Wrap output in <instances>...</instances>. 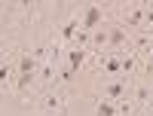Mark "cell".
Wrapping results in <instances>:
<instances>
[{
    "label": "cell",
    "instance_id": "6da1fadb",
    "mask_svg": "<svg viewBox=\"0 0 153 116\" xmlns=\"http://www.w3.org/2000/svg\"><path fill=\"white\" fill-rule=\"evenodd\" d=\"M104 18V12H101V6H86V12H83V21H80V31H86V34H92L95 28H98V21Z\"/></svg>",
    "mask_w": 153,
    "mask_h": 116
},
{
    "label": "cell",
    "instance_id": "7a4b0ae2",
    "mask_svg": "<svg viewBox=\"0 0 153 116\" xmlns=\"http://www.w3.org/2000/svg\"><path fill=\"white\" fill-rule=\"evenodd\" d=\"M144 16H147V9H144V6L129 9V12L123 16V28H141V31H147V28H144Z\"/></svg>",
    "mask_w": 153,
    "mask_h": 116
},
{
    "label": "cell",
    "instance_id": "3957f363",
    "mask_svg": "<svg viewBox=\"0 0 153 116\" xmlns=\"http://www.w3.org/2000/svg\"><path fill=\"white\" fill-rule=\"evenodd\" d=\"M104 95H107V101H123L126 98V76H117L113 83H107Z\"/></svg>",
    "mask_w": 153,
    "mask_h": 116
},
{
    "label": "cell",
    "instance_id": "277c9868",
    "mask_svg": "<svg viewBox=\"0 0 153 116\" xmlns=\"http://www.w3.org/2000/svg\"><path fill=\"white\" fill-rule=\"evenodd\" d=\"M89 55V49H80V46H74L71 52H68V70H80V64L86 61Z\"/></svg>",
    "mask_w": 153,
    "mask_h": 116
},
{
    "label": "cell",
    "instance_id": "5b68a950",
    "mask_svg": "<svg viewBox=\"0 0 153 116\" xmlns=\"http://www.w3.org/2000/svg\"><path fill=\"white\" fill-rule=\"evenodd\" d=\"M107 43H110V46H117V49L126 43V28H123V24H120V28H110V31H107Z\"/></svg>",
    "mask_w": 153,
    "mask_h": 116
},
{
    "label": "cell",
    "instance_id": "8992f818",
    "mask_svg": "<svg viewBox=\"0 0 153 116\" xmlns=\"http://www.w3.org/2000/svg\"><path fill=\"white\" fill-rule=\"evenodd\" d=\"M76 31H80V21H76V18H68L65 24H61V40H65V43L74 40V34H76Z\"/></svg>",
    "mask_w": 153,
    "mask_h": 116
},
{
    "label": "cell",
    "instance_id": "52a82bcc",
    "mask_svg": "<svg viewBox=\"0 0 153 116\" xmlns=\"http://www.w3.org/2000/svg\"><path fill=\"white\" fill-rule=\"evenodd\" d=\"M34 67H37V58L31 52H25L22 61H19V73H34Z\"/></svg>",
    "mask_w": 153,
    "mask_h": 116
},
{
    "label": "cell",
    "instance_id": "ba28073f",
    "mask_svg": "<svg viewBox=\"0 0 153 116\" xmlns=\"http://www.w3.org/2000/svg\"><path fill=\"white\" fill-rule=\"evenodd\" d=\"M43 110H49V113L61 110V98H58V95H46V98H43Z\"/></svg>",
    "mask_w": 153,
    "mask_h": 116
},
{
    "label": "cell",
    "instance_id": "9c48e42d",
    "mask_svg": "<svg viewBox=\"0 0 153 116\" xmlns=\"http://www.w3.org/2000/svg\"><path fill=\"white\" fill-rule=\"evenodd\" d=\"M135 101H138V104H150V101H153L150 89H147V86H138V89H135Z\"/></svg>",
    "mask_w": 153,
    "mask_h": 116
},
{
    "label": "cell",
    "instance_id": "30bf717a",
    "mask_svg": "<svg viewBox=\"0 0 153 116\" xmlns=\"http://www.w3.org/2000/svg\"><path fill=\"white\" fill-rule=\"evenodd\" d=\"M34 83V73H19V80H16V89L19 92H25V89H28Z\"/></svg>",
    "mask_w": 153,
    "mask_h": 116
},
{
    "label": "cell",
    "instance_id": "8fae6325",
    "mask_svg": "<svg viewBox=\"0 0 153 116\" xmlns=\"http://www.w3.org/2000/svg\"><path fill=\"white\" fill-rule=\"evenodd\" d=\"M113 113H117V107H113L110 101H101L98 110H95V116H113Z\"/></svg>",
    "mask_w": 153,
    "mask_h": 116
},
{
    "label": "cell",
    "instance_id": "7c38bea8",
    "mask_svg": "<svg viewBox=\"0 0 153 116\" xmlns=\"http://www.w3.org/2000/svg\"><path fill=\"white\" fill-rule=\"evenodd\" d=\"M12 80V67L9 64H0V83H9Z\"/></svg>",
    "mask_w": 153,
    "mask_h": 116
},
{
    "label": "cell",
    "instance_id": "4fadbf2b",
    "mask_svg": "<svg viewBox=\"0 0 153 116\" xmlns=\"http://www.w3.org/2000/svg\"><path fill=\"white\" fill-rule=\"evenodd\" d=\"M147 70H153V64H150V67H147Z\"/></svg>",
    "mask_w": 153,
    "mask_h": 116
}]
</instances>
